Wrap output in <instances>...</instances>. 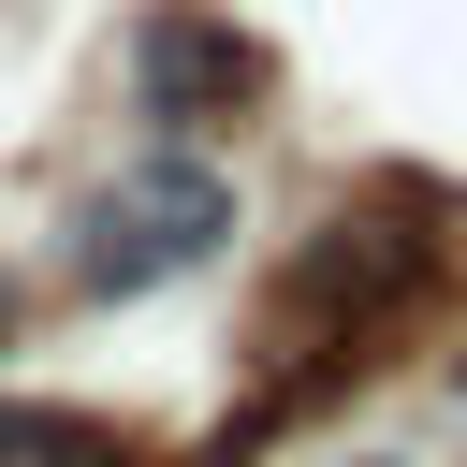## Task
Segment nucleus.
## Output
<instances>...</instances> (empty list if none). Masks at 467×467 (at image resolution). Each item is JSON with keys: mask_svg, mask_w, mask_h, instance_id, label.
I'll return each mask as SVG.
<instances>
[{"mask_svg": "<svg viewBox=\"0 0 467 467\" xmlns=\"http://www.w3.org/2000/svg\"><path fill=\"white\" fill-rule=\"evenodd\" d=\"M423 204L409 190H379V204H336L306 248H292V277H277V394L248 409V438L263 423H292L306 409V379H336V365H365V336L379 321H409L423 292H438V234H409Z\"/></svg>", "mask_w": 467, "mask_h": 467, "instance_id": "nucleus-1", "label": "nucleus"}, {"mask_svg": "<svg viewBox=\"0 0 467 467\" xmlns=\"http://www.w3.org/2000/svg\"><path fill=\"white\" fill-rule=\"evenodd\" d=\"M219 248H234V175H219V161H190V146H161V161H131L117 190H88V204H73L58 277H73V292H102V306H131V292L204 277Z\"/></svg>", "mask_w": 467, "mask_h": 467, "instance_id": "nucleus-2", "label": "nucleus"}, {"mask_svg": "<svg viewBox=\"0 0 467 467\" xmlns=\"http://www.w3.org/2000/svg\"><path fill=\"white\" fill-rule=\"evenodd\" d=\"M131 102H146L161 131H219V117L263 102V44H248L219 0H146V29H131Z\"/></svg>", "mask_w": 467, "mask_h": 467, "instance_id": "nucleus-3", "label": "nucleus"}, {"mask_svg": "<svg viewBox=\"0 0 467 467\" xmlns=\"http://www.w3.org/2000/svg\"><path fill=\"white\" fill-rule=\"evenodd\" d=\"M0 467H161V452L88 409H0Z\"/></svg>", "mask_w": 467, "mask_h": 467, "instance_id": "nucleus-4", "label": "nucleus"}, {"mask_svg": "<svg viewBox=\"0 0 467 467\" xmlns=\"http://www.w3.org/2000/svg\"><path fill=\"white\" fill-rule=\"evenodd\" d=\"M0 350H15V277H0Z\"/></svg>", "mask_w": 467, "mask_h": 467, "instance_id": "nucleus-5", "label": "nucleus"}, {"mask_svg": "<svg viewBox=\"0 0 467 467\" xmlns=\"http://www.w3.org/2000/svg\"><path fill=\"white\" fill-rule=\"evenodd\" d=\"M452 394H467V350H452Z\"/></svg>", "mask_w": 467, "mask_h": 467, "instance_id": "nucleus-6", "label": "nucleus"}]
</instances>
